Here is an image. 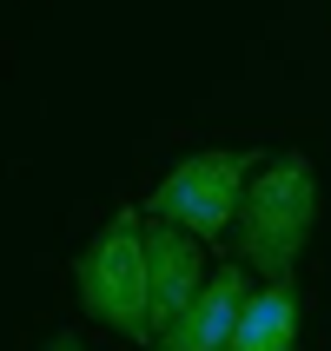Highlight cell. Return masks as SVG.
Segmentation results:
<instances>
[{"label": "cell", "instance_id": "277c9868", "mask_svg": "<svg viewBox=\"0 0 331 351\" xmlns=\"http://www.w3.org/2000/svg\"><path fill=\"white\" fill-rule=\"evenodd\" d=\"M199 292H206L199 239L179 232V226H166V219H153V226H146V298H153L146 318H153V338L166 332V325H179Z\"/></svg>", "mask_w": 331, "mask_h": 351}, {"label": "cell", "instance_id": "6da1fadb", "mask_svg": "<svg viewBox=\"0 0 331 351\" xmlns=\"http://www.w3.org/2000/svg\"><path fill=\"white\" fill-rule=\"evenodd\" d=\"M318 226V173L305 153H278L258 166L238 199V265H252L265 285H285Z\"/></svg>", "mask_w": 331, "mask_h": 351}, {"label": "cell", "instance_id": "3957f363", "mask_svg": "<svg viewBox=\"0 0 331 351\" xmlns=\"http://www.w3.org/2000/svg\"><path fill=\"white\" fill-rule=\"evenodd\" d=\"M252 166H258V153H238V146L193 153V159H179L173 173L153 186L146 213L166 219V226H179V232H193V239H219L238 219V199H245V186H252Z\"/></svg>", "mask_w": 331, "mask_h": 351}, {"label": "cell", "instance_id": "8992f818", "mask_svg": "<svg viewBox=\"0 0 331 351\" xmlns=\"http://www.w3.org/2000/svg\"><path fill=\"white\" fill-rule=\"evenodd\" d=\"M225 351H298V292H292V278L245 298L238 332H232Z\"/></svg>", "mask_w": 331, "mask_h": 351}, {"label": "cell", "instance_id": "52a82bcc", "mask_svg": "<svg viewBox=\"0 0 331 351\" xmlns=\"http://www.w3.org/2000/svg\"><path fill=\"white\" fill-rule=\"evenodd\" d=\"M47 351H86V345H79L73 332H60V338H53V345H47Z\"/></svg>", "mask_w": 331, "mask_h": 351}, {"label": "cell", "instance_id": "5b68a950", "mask_svg": "<svg viewBox=\"0 0 331 351\" xmlns=\"http://www.w3.org/2000/svg\"><path fill=\"white\" fill-rule=\"evenodd\" d=\"M245 265H225V272L206 278V292L186 305V318L179 325H166V332L153 338V351H225L238 332V312H245Z\"/></svg>", "mask_w": 331, "mask_h": 351}, {"label": "cell", "instance_id": "7a4b0ae2", "mask_svg": "<svg viewBox=\"0 0 331 351\" xmlns=\"http://www.w3.org/2000/svg\"><path fill=\"white\" fill-rule=\"evenodd\" d=\"M73 278H79V305L99 325H113L126 338H153V318H146V305H153L146 298V226H139L133 206L113 213L93 232V245L79 252Z\"/></svg>", "mask_w": 331, "mask_h": 351}]
</instances>
